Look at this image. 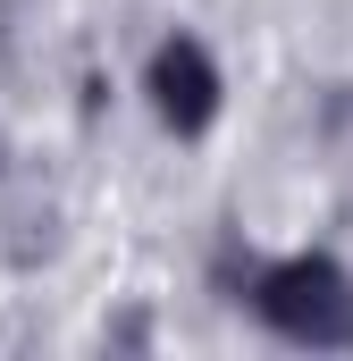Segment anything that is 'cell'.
I'll return each instance as SVG.
<instances>
[{
	"mask_svg": "<svg viewBox=\"0 0 353 361\" xmlns=\"http://www.w3.org/2000/svg\"><path fill=\"white\" fill-rule=\"evenodd\" d=\"M253 311H261L277 336L311 345V353H337V345H353V277L337 269V261H320V252L261 269V286H253Z\"/></svg>",
	"mask_w": 353,
	"mask_h": 361,
	"instance_id": "cell-1",
	"label": "cell"
},
{
	"mask_svg": "<svg viewBox=\"0 0 353 361\" xmlns=\"http://www.w3.org/2000/svg\"><path fill=\"white\" fill-rule=\"evenodd\" d=\"M143 92H152V109H160V126H169V135H202V126L219 118V68H210V51H202V42H185V34L152 51Z\"/></svg>",
	"mask_w": 353,
	"mask_h": 361,
	"instance_id": "cell-2",
	"label": "cell"
}]
</instances>
